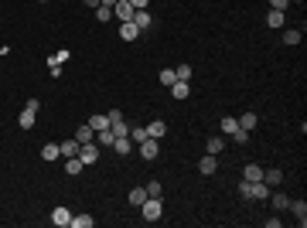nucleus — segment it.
I'll list each match as a JSON object with an SVG mask.
<instances>
[{
    "label": "nucleus",
    "instance_id": "f257e3e1",
    "mask_svg": "<svg viewBox=\"0 0 307 228\" xmlns=\"http://www.w3.org/2000/svg\"><path fill=\"white\" fill-rule=\"evenodd\" d=\"M140 211H144V222H160L164 205H160V198H147V201L140 205Z\"/></svg>",
    "mask_w": 307,
    "mask_h": 228
},
{
    "label": "nucleus",
    "instance_id": "f03ea898",
    "mask_svg": "<svg viewBox=\"0 0 307 228\" xmlns=\"http://www.w3.org/2000/svg\"><path fill=\"white\" fill-rule=\"evenodd\" d=\"M99 150H102V147H99L96 140H92V143H82V147H78V160H82V164H96Z\"/></svg>",
    "mask_w": 307,
    "mask_h": 228
},
{
    "label": "nucleus",
    "instance_id": "7ed1b4c3",
    "mask_svg": "<svg viewBox=\"0 0 307 228\" xmlns=\"http://www.w3.org/2000/svg\"><path fill=\"white\" fill-rule=\"evenodd\" d=\"M157 153H160V140L147 136V140L140 143V157H144V160H157Z\"/></svg>",
    "mask_w": 307,
    "mask_h": 228
},
{
    "label": "nucleus",
    "instance_id": "20e7f679",
    "mask_svg": "<svg viewBox=\"0 0 307 228\" xmlns=\"http://www.w3.org/2000/svg\"><path fill=\"white\" fill-rule=\"evenodd\" d=\"M113 17L120 20V24H126V20H134V7H130L126 0H116V3H113Z\"/></svg>",
    "mask_w": 307,
    "mask_h": 228
},
{
    "label": "nucleus",
    "instance_id": "39448f33",
    "mask_svg": "<svg viewBox=\"0 0 307 228\" xmlns=\"http://www.w3.org/2000/svg\"><path fill=\"white\" fill-rule=\"evenodd\" d=\"M130 150H134V140H130V136H116L113 140V153L116 157H126Z\"/></svg>",
    "mask_w": 307,
    "mask_h": 228
},
{
    "label": "nucleus",
    "instance_id": "423d86ee",
    "mask_svg": "<svg viewBox=\"0 0 307 228\" xmlns=\"http://www.w3.org/2000/svg\"><path fill=\"white\" fill-rule=\"evenodd\" d=\"M198 171L202 174H215L218 171V157H215V153H205V157L198 160Z\"/></svg>",
    "mask_w": 307,
    "mask_h": 228
},
{
    "label": "nucleus",
    "instance_id": "0eeeda50",
    "mask_svg": "<svg viewBox=\"0 0 307 228\" xmlns=\"http://www.w3.org/2000/svg\"><path fill=\"white\" fill-rule=\"evenodd\" d=\"M256 123H260V116L252 113V109H246V113L239 116V130H246V133H252V130H256Z\"/></svg>",
    "mask_w": 307,
    "mask_h": 228
},
{
    "label": "nucleus",
    "instance_id": "6e6552de",
    "mask_svg": "<svg viewBox=\"0 0 307 228\" xmlns=\"http://www.w3.org/2000/svg\"><path fill=\"white\" fill-rule=\"evenodd\" d=\"M68 222H72V211H68V208H55V211H52V225L68 228Z\"/></svg>",
    "mask_w": 307,
    "mask_h": 228
},
{
    "label": "nucleus",
    "instance_id": "1a4fd4ad",
    "mask_svg": "<svg viewBox=\"0 0 307 228\" xmlns=\"http://www.w3.org/2000/svg\"><path fill=\"white\" fill-rule=\"evenodd\" d=\"M89 126H92V133H102V130H110V116H106V113L89 116Z\"/></svg>",
    "mask_w": 307,
    "mask_h": 228
},
{
    "label": "nucleus",
    "instance_id": "9d476101",
    "mask_svg": "<svg viewBox=\"0 0 307 228\" xmlns=\"http://www.w3.org/2000/svg\"><path fill=\"white\" fill-rule=\"evenodd\" d=\"M136 34H140V27H136L134 20H126V24H120V38H123V41H136Z\"/></svg>",
    "mask_w": 307,
    "mask_h": 228
},
{
    "label": "nucleus",
    "instance_id": "9b49d317",
    "mask_svg": "<svg viewBox=\"0 0 307 228\" xmlns=\"http://www.w3.org/2000/svg\"><path fill=\"white\" fill-rule=\"evenodd\" d=\"M171 95L178 99V102H181V99H188V95H192V82H174V85H171Z\"/></svg>",
    "mask_w": 307,
    "mask_h": 228
},
{
    "label": "nucleus",
    "instance_id": "f8f14e48",
    "mask_svg": "<svg viewBox=\"0 0 307 228\" xmlns=\"http://www.w3.org/2000/svg\"><path fill=\"white\" fill-rule=\"evenodd\" d=\"M58 150H62V157L68 160V157H78V140L72 136V140H65V143H58Z\"/></svg>",
    "mask_w": 307,
    "mask_h": 228
},
{
    "label": "nucleus",
    "instance_id": "ddd939ff",
    "mask_svg": "<svg viewBox=\"0 0 307 228\" xmlns=\"http://www.w3.org/2000/svg\"><path fill=\"white\" fill-rule=\"evenodd\" d=\"M263 181H266L270 188H280V184H284V171H276V167H270V171H263Z\"/></svg>",
    "mask_w": 307,
    "mask_h": 228
},
{
    "label": "nucleus",
    "instance_id": "4468645a",
    "mask_svg": "<svg viewBox=\"0 0 307 228\" xmlns=\"http://www.w3.org/2000/svg\"><path fill=\"white\" fill-rule=\"evenodd\" d=\"M92 225H96L92 215H72V222H68V228H92Z\"/></svg>",
    "mask_w": 307,
    "mask_h": 228
},
{
    "label": "nucleus",
    "instance_id": "2eb2a0df",
    "mask_svg": "<svg viewBox=\"0 0 307 228\" xmlns=\"http://www.w3.org/2000/svg\"><path fill=\"white\" fill-rule=\"evenodd\" d=\"M76 140H78V147H82V143H92V140H96L92 126H89V123H86V126H78V130H76Z\"/></svg>",
    "mask_w": 307,
    "mask_h": 228
},
{
    "label": "nucleus",
    "instance_id": "dca6fc26",
    "mask_svg": "<svg viewBox=\"0 0 307 228\" xmlns=\"http://www.w3.org/2000/svg\"><path fill=\"white\" fill-rule=\"evenodd\" d=\"M222 150H226V140H222V136H208V143H205V153H215V157H218Z\"/></svg>",
    "mask_w": 307,
    "mask_h": 228
},
{
    "label": "nucleus",
    "instance_id": "f3484780",
    "mask_svg": "<svg viewBox=\"0 0 307 228\" xmlns=\"http://www.w3.org/2000/svg\"><path fill=\"white\" fill-rule=\"evenodd\" d=\"M126 201H130L134 208H140V205L147 201V188H134V191H130V194H126Z\"/></svg>",
    "mask_w": 307,
    "mask_h": 228
},
{
    "label": "nucleus",
    "instance_id": "a211bd4d",
    "mask_svg": "<svg viewBox=\"0 0 307 228\" xmlns=\"http://www.w3.org/2000/svg\"><path fill=\"white\" fill-rule=\"evenodd\" d=\"M242 181H263V167H260V164H246Z\"/></svg>",
    "mask_w": 307,
    "mask_h": 228
},
{
    "label": "nucleus",
    "instance_id": "6ab92c4d",
    "mask_svg": "<svg viewBox=\"0 0 307 228\" xmlns=\"http://www.w3.org/2000/svg\"><path fill=\"white\" fill-rule=\"evenodd\" d=\"M287 208L297 215V222H300V228H304V225H307V218H304V215H307V205H304V201H290Z\"/></svg>",
    "mask_w": 307,
    "mask_h": 228
},
{
    "label": "nucleus",
    "instance_id": "aec40b11",
    "mask_svg": "<svg viewBox=\"0 0 307 228\" xmlns=\"http://www.w3.org/2000/svg\"><path fill=\"white\" fill-rule=\"evenodd\" d=\"M34 116H38V113H31V109H20V116H18L20 130H34Z\"/></svg>",
    "mask_w": 307,
    "mask_h": 228
},
{
    "label": "nucleus",
    "instance_id": "412c9836",
    "mask_svg": "<svg viewBox=\"0 0 307 228\" xmlns=\"http://www.w3.org/2000/svg\"><path fill=\"white\" fill-rule=\"evenodd\" d=\"M168 133V126H164V119H154L150 126H147V136H154V140H160V136Z\"/></svg>",
    "mask_w": 307,
    "mask_h": 228
},
{
    "label": "nucleus",
    "instance_id": "4be33fe9",
    "mask_svg": "<svg viewBox=\"0 0 307 228\" xmlns=\"http://www.w3.org/2000/svg\"><path fill=\"white\" fill-rule=\"evenodd\" d=\"M300 38H304V27L297 31V27H287L284 31V44H300Z\"/></svg>",
    "mask_w": 307,
    "mask_h": 228
},
{
    "label": "nucleus",
    "instance_id": "5701e85b",
    "mask_svg": "<svg viewBox=\"0 0 307 228\" xmlns=\"http://www.w3.org/2000/svg\"><path fill=\"white\" fill-rule=\"evenodd\" d=\"M58 157H62L58 143H44V147H41V160H58Z\"/></svg>",
    "mask_w": 307,
    "mask_h": 228
},
{
    "label": "nucleus",
    "instance_id": "b1692460",
    "mask_svg": "<svg viewBox=\"0 0 307 228\" xmlns=\"http://www.w3.org/2000/svg\"><path fill=\"white\" fill-rule=\"evenodd\" d=\"M150 14H147V10H134V24L136 27H140V31H144V27H150Z\"/></svg>",
    "mask_w": 307,
    "mask_h": 228
},
{
    "label": "nucleus",
    "instance_id": "393cba45",
    "mask_svg": "<svg viewBox=\"0 0 307 228\" xmlns=\"http://www.w3.org/2000/svg\"><path fill=\"white\" fill-rule=\"evenodd\" d=\"M130 140H134V147H140L147 140V126H130Z\"/></svg>",
    "mask_w": 307,
    "mask_h": 228
},
{
    "label": "nucleus",
    "instance_id": "a878e982",
    "mask_svg": "<svg viewBox=\"0 0 307 228\" xmlns=\"http://www.w3.org/2000/svg\"><path fill=\"white\" fill-rule=\"evenodd\" d=\"M270 198H273V208H280V211L290 205V198H287V194H280V191H270Z\"/></svg>",
    "mask_w": 307,
    "mask_h": 228
},
{
    "label": "nucleus",
    "instance_id": "bb28decb",
    "mask_svg": "<svg viewBox=\"0 0 307 228\" xmlns=\"http://www.w3.org/2000/svg\"><path fill=\"white\" fill-rule=\"evenodd\" d=\"M236 130H239V119H236V116H226V119H222V133L229 136V133H236Z\"/></svg>",
    "mask_w": 307,
    "mask_h": 228
},
{
    "label": "nucleus",
    "instance_id": "cd10ccee",
    "mask_svg": "<svg viewBox=\"0 0 307 228\" xmlns=\"http://www.w3.org/2000/svg\"><path fill=\"white\" fill-rule=\"evenodd\" d=\"M284 20H287V17H284V10H270L266 24H270V27H284Z\"/></svg>",
    "mask_w": 307,
    "mask_h": 228
},
{
    "label": "nucleus",
    "instance_id": "c85d7f7f",
    "mask_svg": "<svg viewBox=\"0 0 307 228\" xmlns=\"http://www.w3.org/2000/svg\"><path fill=\"white\" fill-rule=\"evenodd\" d=\"M110 130H113V136H130V126H126V119H116Z\"/></svg>",
    "mask_w": 307,
    "mask_h": 228
},
{
    "label": "nucleus",
    "instance_id": "c756f323",
    "mask_svg": "<svg viewBox=\"0 0 307 228\" xmlns=\"http://www.w3.org/2000/svg\"><path fill=\"white\" fill-rule=\"evenodd\" d=\"M113 140H116L113 130H102V133H96V143H99V147H113Z\"/></svg>",
    "mask_w": 307,
    "mask_h": 228
},
{
    "label": "nucleus",
    "instance_id": "7c9ffc66",
    "mask_svg": "<svg viewBox=\"0 0 307 228\" xmlns=\"http://www.w3.org/2000/svg\"><path fill=\"white\" fill-rule=\"evenodd\" d=\"M164 194V188H160V181L154 177V181H147V198H160Z\"/></svg>",
    "mask_w": 307,
    "mask_h": 228
},
{
    "label": "nucleus",
    "instance_id": "2f4dec72",
    "mask_svg": "<svg viewBox=\"0 0 307 228\" xmlns=\"http://www.w3.org/2000/svg\"><path fill=\"white\" fill-rule=\"evenodd\" d=\"M110 17H113V7H102V3H99V7H96V20H99V24H106Z\"/></svg>",
    "mask_w": 307,
    "mask_h": 228
},
{
    "label": "nucleus",
    "instance_id": "473e14b6",
    "mask_svg": "<svg viewBox=\"0 0 307 228\" xmlns=\"http://www.w3.org/2000/svg\"><path fill=\"white\" fill-rule=\"evenodd\" d=\"M68 58H72V51H68V48H62V51H55V55L48 58V61H55V65H65Z\"/></svg>",
    "mask_w": 307,
    "mask_h": 228
},
{
    "label": "nucleus",
    "instance_id": "72a5a7b5",
    "mask_svg": "<svg viewBox=\"0 0 307 228\" xmlns=\"http://www.w3.org/2000/svg\"><path fill=\"white\" fill-rule=\"evenodd\" d=\"M174 75H178V82H188V78H192V65H178Z\"/></svg>",
    "mask_w": 307,
    "mask_h": 228
},
{
    "label": "nucleus",
    "instance_id": "f704fd0d",
    "mask_svg": "<svg viewBox=\"0 0 307 228\" xmlns=\"http://www.w3.org/2000/svg\"><path fill=\"white\" fill-rule=\"evenodd\" d=\"M82 167H86V164H82L78 157H68V164H65V171H68V174H78Z\"/></svg>",
    "mask_w": 307,
    "mask_h": 228
},
{
    "label": "nucleus",
    "instance_id": "c9c22d12",
    "mask_svg": "<svg viewBox=\"0 0 307 228\" xmlns=\"http://www.w3.org/2000/svg\"><path fill=\"white\" fill-rule=\"evenodd\" d=\"M160 82H164V85L171 89L174 82H178V75H174V68H164V72H160Z\"/></svg>",
    "mask_w": 307,
    "mask_h": 228
},
{
    "label": "nucleus",
    "instance_id": "e433bc0d",
    "mask_svg": "<svg viewBox=\"0 0 307 228\" xmlns=\"http://www.w3.org/2000/svg\"><path fill=\"white\" fill-rule=\"evenodd\" d=\"M229 136L236 143H250V133H246V130H236V133H229Z\"/></svg>",
    "mask_w": 307,
    "mask_h": 228
},
{
    "label": "nucleus",
    "instance_id": "4c0bfd02",
    "mask_svg": "<svg viewBox=\"0 0 307 228\" xmlns=\"http://www.w3.org/2000/svg\"><path fill=\"white\" fill-rule=\"evenodd\" d=\"M290 0H270V10H287Z\"/></svg>",
    "mask_w": 307,
    "mask_h": 228
},
{
    "label": "nucleus",
    "instance_id": "58836bf2",
    "mask_svg": "<svg viewBox=\"0 0 307 228\" xmlns=\"http://www.w3.org/2000/svg\"><path fill=\"white\" fill-rule=\"evenodd\" d=\"M126 3H130L134 10H147V3H150V0H126Z\"/></svg>",
    "mask_w": 307,
    "mask_h": 228
},
{
    "label": "nucleus",
    "instance_id": "ea45409f",
    "mask_svg": "<svg viewBox=\"0 0 307 228\" xmlns=\"http://www.w3.org/2000/svg\"><path fill=\"white\" fill-rule=\"evenodd\" d=\"M24 109H31V113H38V109H41V99H28V106H24Z\"/></svg>",
    "mask_w": 307,
    "mask_h": 228
},
{
    "label": "nucleus",
    "instance_id": "a19ab883",
    "mask_svg": "<svg viewBox=\"0 0 307 228\" xmlns=\"http://www.w3.org/2000/svg\"><path fill=\"white\" fill-rule=\"evenodd\" d=\"M48 72H52V78L62 75V65H55V61H48Z\"/></svg>",
    "mask_w": 307,
    "mask_h": 228
},
{
    "label": "nucleus",
    "instance_id": "79ce46f5",
    "mask_svg": "<svg viewBox=\"0 0 307 228\" xmlns=\"http://www.w3.org/2000/svg\"><path fill=\"white\" fill-rule=\"evenodd\" d=\"M82 3H86V7H99V0H82Z\"/></svg>",
    "mask_w": 307,
    "mask_h": 228
},
{
    "label": "nucleus",
    "instance_id": "37998d69",
    "mask_svg": "<svg viewBox=\"0 0 307 228\" xmlns=\"http://www.w3.org/2000/svg\"><path fill=\"white\" fill-rule=\"evenodd\" d=\"M99 3H102V7H113V3H116V0H99Z\"/></svg>",
    "mask_w": 307,
    "mask_h": 228
},
{
    "label": "nucleus",
    "instance_id": "c03bdc74",
    "mask_svg": "<svg viewBox=\"0 0 307 228\" xmlns=\"http://www.w3.org/2000/svg\"><path fill=\"white\" fill-rule=\"evenodd\" d=\"M297 3H300V0H297Z\"/></svg>",
    "mask_w": 307,
    "mask_h": 228
}]
</instances>
